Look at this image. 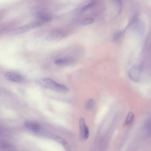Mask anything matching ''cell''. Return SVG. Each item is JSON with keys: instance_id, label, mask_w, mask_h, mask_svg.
<instances>
[{"instance_id": "16", "label": "cell", "mask_w": 151, "mask_h": 151, "mask_svg": "<svg viewBox=\"0 0 151 151\" xmlns=\"http://www.w3.org/2000/svg\"><path fill=\"white\" fill-rule=\"evenodd\" d=\"M117 1V7L118 9V13L119 14L122 11V1Z\"/></svg>"}, {"instance_id": "1", "label": "cell", "mask_w": 151, "mask_h": 151, "mask_svg": "<svg viewBox=\"0 0 151 151\" xmlns=\"http://www.w3.org/2000/svg\"><path fill=\"white\" fill-rule=\"evenodd\" d=\"M39 84L42 87L51 90L59 93H65L69 91L65 86L60 84L50 78L41 79L38 81Z\"/></svg>"}, {"instance_id": "12", "label": "cell", "mask_w": 151, "mask_h": 151, "mask_svg": "<svg viewBox=\"0 0 151 151\" xmlns=\"http://www.w3.org/2000/svg\"><path fill=\"white\" fill-rule=\"evenodd\" d=\"M94 105V100L92 99H90L88 100L86 104V109L88 111L91 110L93 108Z\"/></svg>"}, {"instance_id": "14", "label": "cell", "mask_w": 151, "mask_h": 151, "mask_svg": "<svg viewBox=\"0 0 151 151\" xmlns=\"http://www.w3.org/2000/svg\"><path fill=\"white\" fill-rule=\"evenodd\" d=\"M124 33L123 31H120L117 32L114 35L113 38V41H116L121 37Z\"/></svg>"}, {"instance_id": "8", "label": "cell", "mask_w": 151, "mask_h": 151, "mask_svg": "<svg viewBox=\"0 0 151 151\" xmlns=\"http://www.w3.org/2000/svg\"><path fill=\"white\" fill-rule=\"evenodd\" d=\"M0 149L6 151H16L15 147L13 144L4 142H1Z\"/></svg>"}, {"instance_id": "2", "label": "cell", "mask_w": 151, "mask_h": 151, "mask_svg": "<svg viewBox=\"0 0 151 151\" xmlns=\"http://www.w3.org/2000/svg\"><path fill=\"white\" fill-rule=\"evenodd\" d=\"M25 127L28 130L36 134L43 135H46V132L42 129L41 126L36 122L27 121L24 124Z\"/></svg>"}, {"instance_id": "5", "label": "cell", "mask_w": 151, "mask_h": 151, "mask_svg": "<svg viewBox=\"0 0 151 151\" xmlns=\"http://www.w3.org/2000/svg\"><path fill=\"white\" fill-rule=\"evenodd\" d=\"M141 71V68L138 66H134L130 70L129 75L130 78L135 81L139 79Z\"/></svg>"}, {"instance_id": "13", "label": "cell", "mask_w": 151, "mask_h": 151, "mask_svg": "<svg viewBox=\"0 0 151 151\" xmlns=\"http://www.w3.org/2000/svg\"><path fill=\"white\" fill-rule=\"evenodd\" d=\"M94 21V19L92 18H88L85 19L80 23L81 25H86L93 23Z\"/></svg>"}, {"instance_id": "6", "label": "cell", "mask_w": 151, "mask_h": 151, "mask_svg": "<svg viewBox=\"0 0 151 151\" xmlns=\"http://www.w3.org/2000/svg\"><path fill=\"white\" fill-rule=\"evenodd\" d=\"M5 77L8 80L15 82H20L23 79L20 75L13 72L7 73L5 75Z\"/></svg>"}, {"instance_id": "7", "label": "cell", "mask_w": 151, "mask_h": 151, "mask_svg": "<svg viewBox=\"0 0 151 151\" xmlns=\"http://www.w3.org/2000/svg\"><path fill=\"white\" fill-rule=\"evenodd\" d=\"M72 62L71 58L69 57L58 59L55 60V64L58 65H70Z\"/></svg>"}, {"instance_id": "10", "label": "cell", "mask_w": 151, "mask_h": 151, "mask_svg": "<svg viewBox=\"0 0 151 151\" xmlns=\"http://www.w3.org/2000/svg\"><path fill=\"white\" fill-rule=\"evenodd\" d=\"M52 138L56 141L62 144L65 148L68 150L70 149L69 144L63 138L56 136L52 135Z\"/></svg>"}, {"instance_id": "15", "label": "cell", "mask_w": 151, "mask_h": 151, "mask_svg": "<svg viewBox=\"0 0 151 151\" xmlns=\"http://www.w3.org/2000/svg\"><path fill=\"white\" fill-rule=\"evenodd\" d=\"M134 116V114L132 112H129L127 116L126 123L129 124L131 123L133 119Z\"/></svg>"}, {"instance_id": "11", "label": "cell", "mask_w": 151, "mask_h": 151, "mask_svg": "<svg viewBox=\"0 0 151 151\" xmlns=\"http://www.w3.org/2000/svg\"><path fill=\"white\" fill-rule=\"evenodd\" d=\"M96 3L95 1H93L89 3L84 6L81 9V12H83L88 10L93 7L96 4Z\"/></svg>"}, {"instance_id": "3", "label": "cell", "mask_w": 151, "mask_h": 151, "mask_svg": "<svg viewBox=\"0 0 151 151\" xmlns=\"http://www.w3.org/2000/svg\"><path fill=\"white\" fill-rule=\"evenodd\" d=\"M79 126L81 137L84 140L87 139L89 136V131L84 119L81 118L79 120Z\"/></svg>"}, {"instance_id": "4", "label": "cell", "mask_w": 151, "mask_h": 151, "mask_svg": "<svg viewBox=\"0 0 151 151\" xmlns=\"http://www.w3.org/2000/svg\"><path fill=\"white\" fill-rule=\"evenodd\" d=\"M64 36L63 32L59 30H55L53 31L46 38V41L51 42L60 39Z\"/></svg>"}, {"instance_id": "17", "label": "cell", "mask_w": 151, "mask_h": 151, "mask_svg": "<svg viewBox=\"0 0 151 151\" xmlns=\"http://www.w3.org/2000/svg\"><path fill=\"white\" fill-rule=\"evenodd\" d=\"M4 130L0 129V137L6 136V135H7V132L5 131Z\"/></svg>"}, {"instance_id": "9", "label": "cell", "mask_w": 151, "mask_h": 151, "mask_svg": "<svg viewBox=\"0 0 151 151\" xmlns=\"http://www.w3.org/2000/svg\"><path fill=\"white\" fill-rule=\"evenodd\" d=\"M37 16L41 21L43 23L50 22L52 19V17L50 15L44 13H39L37 14Z\"/></svg>"}]
</instances>
